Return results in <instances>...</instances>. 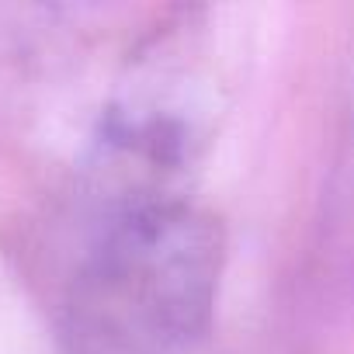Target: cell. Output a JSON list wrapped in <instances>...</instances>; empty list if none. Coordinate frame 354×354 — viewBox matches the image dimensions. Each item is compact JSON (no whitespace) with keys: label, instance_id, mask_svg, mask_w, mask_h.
<instances>
[{"label":"cell","instance_id":"1","mask_svg":"<svg viewBox=\"0 0 354 354\" xmlns=\"http://www.w3.org/2000/svg\"><path fill=\"white\" fill-rule=\"evenodd\" d=\"M63 281L70 354H192L212 330L226 233L195 198L77 212Z\"/></svg>","mask_w":354,"mask_h":354},{"label":"cell","instance_id":"2","mask_svg":"<svg viewBox=\"0 0 354 354\" xmlns=\"http://www.w3.org/2000/svg\"><path fill=\"white\" fill-rule=\"evenodd\" d=\"M306 281L323 313L354 309V77L313 219Z\"/></svg>","mask_w":354,"mask_h":354}]
</instances>
